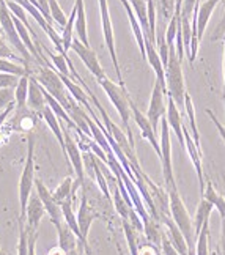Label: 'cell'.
<instances>
[{
  "instance_id": "6da1fadb",
  "label": "cell",
  "mask_w": 225,
  "mask_h": 255,
  "mask_svg": "<svg viewBox=\"0 0 225 255\" xmlns=\"http://www.w3.org/2000/svg\"><path fill=\"white\" fill-rule=\"evenodd\" d=\"M98 84L103 87V90L106 92L107 96H109L111 103L113 104L116 112H118L124 129H126L128 140L134 146V137H132V131H131V126H129V120H131V115H132V112H131V96L128 92H126V87L112 82L109 77H104V79L98 81Z\"/></svg>"
},
{
  "instance_id": "7a4b0ae2",
  "label": "cell",
  "mask_w": 225,
  "mask_h": 255,
  "mask_svg": "<svg viewBox=\"0 0 225 255\" xmlns=\"http://www.w3.org/2000/svg\"><path fill=\"white\" fill-rule=\"evenodd\" d=\"M35 188V135L28 134L27 139V159L25 165L21 175V180H19V221H25V210H27V203L30 199L32 191Z\"/></svg>"
},
{
  "instance_id": "3957f363",
  "label": "cell",
  "mask_w": 225,
  "mask_h": 255,
  "mask_svg": "<svg viewBox=\"0 0 225 255\" xmlns=\"http://www.w3.org/2000/svg\"><path fill=\"white\" fill-rule=\"evenodd\" d=\"M169 194V207H170V216L173 222L178 225V229L181 230L183 237L186 238L188 243V249H195V232H194V221L191 219V216L186 210L183 199L178 192L177 186L165 189Z\"/></svg>"
},
{
  "instance_id": "277c9868",
  "label": "cell",
  "mask_w": 225,
  "mask_h": 255,
  "mask_svg": "<svg viewBox=\"0 0 225 255\" xmlns=\"http://www.w3.org/2000/svg\"><path fill=\"white\" fill-rule=\"evenodd\" d=\"M33 77L49 95L54 96L55 100L65 107V111L68 114L71 112L74 98L71 96V93H66V87H65L62 77L55 68L43 65V66H40V70H38V74Z\"/></svg>"
},
{
  "instance_id": "5b68a950",
  "label": "cell",
  "mask_w": 225,
  "mask_h": 255,
  "mask_svg": "<svg viewBox=\"0 0 225 255\" xmlns=\"http://www.w3.org/2000/svg\"><path fill=\"white\" fill-rule=\"evenodd\" d=\"M165 88H167V95L178 106V109L184 111V96L188 92L184 87L181 60L177 55V49L169 51V63L165 66Z\"/></svg>"
},
{
  "instance_id": "8992f818",
  "label": "cell",
  "mask_w": 225,
  "mask_h": 255,
  "mask_svg": "<svg viewBox=\"0 0 225 255\" xmlns=\"http://www.w3.org/2000/svg\"><path fill=\"white\" fill-rule=\"evenodd\" d=\"M0 33L6 38L8 43H11V46L16 49L17 54L24 58L27 66L30 68V60L33 58V55L28 52V49L25 47V44L22 43L21 36H19V33L16 30L13 14L6 5V0H0Z\"/></svg>"
},
{
  "instance_id": "52a82bcc",
  "label": "cell",
  "mask_w": 225,
  "mask_h": 255,
  "mask_svg": "<svg viewBox=\"0 0 225 255\" xmlns=\"http://www.w3.org/2000/svg\"><path fill=\"white\" fill-rule=\"evenodd\" d=\"M100 3V13H101V25H103V35H104V43L107 51L111 54L112 63L115 68L116 77H118V84L124 87V81L121 76V70H120V63H118V57H116V49H115V36H113V27H112V21H111V13H109V3L107 0H98Z\"/></svg>"
},
{
  "instance_id": "ba28073f",
  "label": "cell",
  "mask_w": 225,
  "mask_h": 255,
  "mask_svg": "<svg viewBox=\"0 0 225 255\" xmlns=\"http://www.w3.org/2000/svg\"><path fill=\"white\" fill-rule=\"evenodd\" d=\"M161 137H159V145H161V165H162V176L165 183V189L177 186L175 183V175L172 167V143H170V126L165 117L161 120Z\"/></svg>"
},
{
  "instance_id": "9c48e42d",
  "label": "cell",
  "mask_w": 225,
  "mask_h": 255,
  "mask_svg": "<svg viewBox=\"0 0 225 255\" xmlns=\"http://www.w3.org/2000/svg\"><path fill=\"white\" fill-rule=\"evenodd\" d=\"M165 101H167V88H165V84L156 79L150 98L148 111H146V117H148V120L156 132H158L162 117H165V114H167V104H165Z\"/></svg>"
},
{
  "instance_id": "30bf717a",
  "label": "cell",
  "mask_w": 225,
  "mask_h": 255,
  "mask_svg": "<svg viewBox=\"0 0 225 255\" xmlns=\"http://www.w3.org/2000/svg\"><path fill=\"white\" fill-rule=\"evenodd\" d=\"M76 216H77V224H79V230H81V243L84 244L87 255H90L89 233H90V227H92L93 221L98 219V213L92 208V205L89 203V197H87L85 188H82V197H81L79 211H77Z\"/></svg>"
},
{
  "instance_id": "8fae6325",
  "label": "cell",
  "mask_w": 225,
  "mask_h": 255,
  "mask_svg": "<svg viewBox=\"0 0 225 255\" xmlns=\"http://www.w3.org/2000/svg\"><path fill=\"white\" fill-rule=\"evenodd\" d=\"M71 49L77 55H79L82 63L87 66V70H89L96 77V81H101V79H104V77H107L104 70H103L101 63H100V60H98L96 52L93 51L90 46H85L84 43H81L79 38H74L73 44H71Z\"/></svg>"
},
{
  "instance_id": "7c38bea8",
  "label": "cell",
  "mask_w": 225,
  "mask_h": 255,
  "mask_svg": "<svg viewBox=\"0 0 225 255\" xmlns=\"http://www.w3.org/2000/svg\"><path fill=\"white\" fill-rule=\"evenodd\" d=\"M65 134V153H66V159L71 162V167L76 173V181L81 183L84 188L85 186V170H84V159L81 154L79 145L76 143V140L71 137V134L68 131H63Z\"/></svg>"
},
{
  "instance_id": "4fadbf2b",
  "label": "cell",
  "mask_w": 225,
  "mask_h": 255,
  "mask_svg": "<svg viewBox=\"0 0 225 255\" xmlns=\"http://www.w3.org/2000/svg\"><path fill=\"white\" fill-rule=\"evenodd\" d=\"M35 189H36V194L40 195V199H41L43 205H44L46 213L49 214V219H51V222L57 227L58 224H62V222H63V214H62V207H60V203H58V202L54 199L52 192L46 188L44 183H43L41 180L35 178Z\"/></svg>"
},
{
  "instance_id": "5bb4252c",
  "label": "cell",
  "mask_w": 225,
  "mask_h": 255,
  "mask_svg": "<svg viewBox=\"0 0 225 255\" xmlns=\"http://www.w3.org/2000/svg\"><path fill=\"white\" fill-rule=\"evenodd\" d=\"M131 112H132V119L134 122L137 123V126H139V129L142 132V137L145 140H148L150 145L154 148L156 154L161 158V145H159V139L158 135H156V131L153 129V126L148 120V117L143 115L139 109H137V106L134 104V101L131 100Z\"/></svg>"
},
{
  "instance_id": "9a60e30c",
  "label": "cell",
  "mask_w": 225,
  "mask_h": 255,
  "mask_svg": "<svg viewBox=\"0 0 225 255\" xmlns=\"http://www.w3.org/2000/svg\"><path fill=\"white\" fill-rule=\"evenodd\" d=\"M46 214V208L40 199L38 194H32L30 199L27 203V210H25V227L28 232H38L40 227V222L43 219V216Z\"/></svg>"
},
{
  "instance_id": "2e32d148",
  "label": "cell",
  "mask_w": 225,
  "mask_h": 255,
  "mask_svg": "<svg viewBox=\"0 0 225 255\" xmlns=\"http://www.w3.org/2000/svg\"><path fill=\"white\" fill-rule=\"evenodd\" d=\"M165 119L169 122L170 129L175 132L177 139L180 142V145L183 148H186V143H184V134H183V120H181V114L178 106L175 104V101L167 95V114H165Z\"/></svg>"
},
{
  "instance_id": "e0dca14e",
  "label": "cell",
  "mask_w": 225,
  "mask_h": 255,
  "mask_svg": "<svg viewBox=\"0 0 225 255\" xmlns=\"http://www.w3.org/2000/svg\"><path fill=\"white\" fill-rule=\"evenodd\" d=\"M27 106L30 107L32 111L35 112H40L47 106L46 103V98H44V92H43V87L38 84V81L35 79L33 76H30L28 79V98H27Z\"/></svg>"
},
{
  "instance_id": "ac0fdd59",
  "label": "cell",
  "mask_w": 225,
  "mask_h": 255,
  "mask_svg": "<svg viewBox=\"0 0 225 255\" xmlns=\"http://www.w3.org/2000/svg\"><path fill=\"white\" fill-rule=\"evenodd\" d=\"M219 2H221V0H205V2L200 5L199 17H197V38H199V43L202 41L205 30H207V27H208L210 17H211L214 9H216Z\"/></svg>"
},
{
  "instance_id": "d6986e66",
  "label": "cell",
  "mask_w": 225,
  "mask_h": 255,
  "mask_svg": "<svg viewBox=\"0 0 225 255\" xmlns=\"http://www.w3.org/2000/svg\"><path fill=\"white\" fill-rule=\"evenodd\" d=\"M41 117L44 119V122L47 123V126L51 128V131L54 132L57 142L60 143L62 151H63L65 158H66V153H65V134H63V129H62V126H60V119H58V117L54 114V111L49 106H46L44 109L41 111Z\"/></svg>"
},
{
  "instance_id": "ffe728a7",
  "label": "cell",
  "mask_w": 225,
  "mask_h": 255,
  "mask_svg": "<svg viewBox=\"0 0 225 255\" xmlns=\"http://www.w3.org/2000/svg\"><path fill=\"white\" fill-rule=\"evenodd\" d=\"M55 229H57V235H58V246H60L66 254L76 249L77 244L81 243L79 238L76 237V233L68 227L65 221L62 224H58Z\"/></svg>"
},
{
  "instance_id": "44dd1931",
  "label": "cell",
  "mask_w": 225,
  "mask_h": 255,
  "mask_svg": "<svg viewBox=\"0 0 225 255\" xmlns=\"http://www.w3.org/2000/svg\"><path fill=\"white\" fill-rule=\"evenodd\" d=\"M120 2L123 3V6L126 9V14H128V17H129V24H131V28H132V33L135 36L137 46H139V49H140L142 57L145 58V36H143L142 27H140L139 21H137V16H135L134 9H132V6H131V3L128 2V0H120Z\"/></svg>"
},
{
  "instance_id": "7402d4cb",
  "label": "cell",
  "mask_w": 225,
  "mask_h": 255,
  "mask_svg": "<svg viewBox=\"0 0 225 255\" xmlns=\"http://www.w3.org/2000/svg\"><path fill=\"white\" fill-rule=\"evenodd\" d=\"M76 6V32H77V38L81 40V43H84L85 46H90L89 43V35H87V17H85V5L84 0H76L74 2Z\"/></svg>"
},
{
  "instance_id": "603a6c76",
  "label": "cell",
  "mask_w": 225,
  "mask_h": 255,
  "mask_svg": "<svg viewBox=\"0 0 225 255\" xmlns=\"http://www.w3.org/2000/svg\"><path fill=\"white\" fill-rule=\"evenodd\" d=\"M143 233H145L146 240L161 249L164 232L161 230V224H159L158 219H154V218H151V216H150L148 219L143 221Z\"/></svg>"
},
{
  "instance_id": "cb8c5ba5",
  "label": "cell",
  "mask_w": 225,
  "mask_h": 255,
  "mask_svg": "<svg viewBox=\"0 0 225 255\" xmlns=\"http://www.w3.org/2000/svg\"><path fill=\"white\" fill-rule=\"evenodd\" d=\"M214 207H213V203L208 202L205 197L200 199V203H199V207H197V211H195V218H194V232H195V240H197V235L202 229V225L203 222L210 219V216L213 213Z\"/></svg>"
},
{
  "instance_id": "d4e9b609",
  "label": "cell",
  "mask_w": 225,
  "mask_h": 255,
  "mask_svg": "<svg viewBox=\"0 0 225 255\" xmlns=\"http://www.w3.org/2000/svg\"><path fill=\"white\" fill-rule=\"evenodd\" d=\"M195 255H211L210 254V219L203 222L202 229L195 240Z\"/></svg>"
},
{
  "instance_id": "484cf974",
  "label": "cell",
  "mask_w": 225,
  "mask_h": 255,
  "mask_svg": "<svg viewBox=\"0 0 225 255\" xmlns=\"http://www.w3.org/2000/svg\"><path fill=\"white\" fill-rule=\"evenodd\" d=\"M184 112L189 120V125H191L192 139H194L195 145H197V148L200 150V134L197 129V123H195V109H194V103H192V98L189 96V93H186V96H184Z\"/></svg>"
},
{
  "instance_id": "4316f807",
  "label": "cell",
  "mask_w": 225,
  "mask_h": 255,
  "mask_svg": "<svg viewBox=\"0 0 225 255\" xmlns=\"http://www.w3.org/2000/svg\"><path fill=\"white\" fill-rule=\"evenodd\" d=\"M28 79L30 76H24L19 79L17 87L14 88V104L17 111H22L27 106V98H28Z\"/></svg>"
},
{
  "instance_id": "83f0119b",
  "label": "cell",
  "mask_w": 225,
  "mask_h": 255,
  "mask_svg": "<svg viewBox=\"0 0 225 255\" xmlns=\"http://www.w3.org/2000/svg\"><path fill=\"white\" fill-rule=\"evenodd\" d=\"M0 73L14 74V76H17V77L32 76V71L28 70L27 66H22V65H19V63H14L13 60H8V58H0Z\"/></svg>"
},
{
  "instance_id": "f1b7e54d",
  "label": "cell",
  "mask_w": 225,
  "mask_h": 255,
  "mask_svg": "<svg viewBox=\"0 0 225 255\" xmlns=\"http://www.w3.org/2000/svg\"><path fill=\"white\" fill-rule=\"evenodd\" d=\"M73 184H74V180L71 178V176H66V178L57 186V189L52 191L54 199H55L58 203L65 202L66 199H74V197H73Z\"/></svg>"
},
{
  "instance_id": "f546056e",
  "label": "cell",
  "mask_w": 225,
  "mask_h": 255,
  "mask_svg": "<svg viewBox=\"0 0 225 255\" xmlns=\"http://www.w3.org/2000/svg\"><path fill=\"white\" fill-rule=\"evenodd\" d=\"M123 230H124V237H126V241H128L131 255H139V243H137V232L139 230H137L128 219H123Z\"/></svg>"
},
{
  "instance_id": "4dcf8cb0",
  "label": "cell",
  "mask_w": 225,
  "mask_h": 255,
  "mask_svg": "<svg viewBox=\"0 0 225 255\" xmlns=\"http://www.w3.org/2000/svg\"><path fill=\"white\" fill-rule=\"evenodd\" d=\"M112 200H113V207H115L116 213L121 216V219H129V214H131L132 207L124 200V197H123V194H121L118 186H116L115 191H113V199Z\"/></svg>"
},
{
  "instance_id": "1f68e13d",
  "label": "cell",
  "mask_w": 225,
  "mask_h": 255,
  "mask_svg": "<svg viewBox=\"0 0 225 255\" xmlns=\"http://www.w3.org/2000/svg\"><path fill=\"white\" fill-rule=\"evenodd\" d=\"M74 22H76V6H73V11H71L70 17H68V22L63 27V33H62V43H63V49H65L66 54L71 49V44H73V40H74V38H73Z\"/></svg>"
},
{
  "instance_id": "d6a6232c",
  "label": "cell",
  "mask_w": 225,
  "mask_h": 255,
  "mask_svg": "<svg viewBox=\"0 0 225 255\" xmlns=\"http://www.w3.org/2000/svg\"><path fill=\"white\" fill-rule=\"evenodd\" d=\"M89 158H90V162H92V167H93V172H95V178H96V181H98V186H100L101 192L106 195V199L109 200V202H112L111 192H109V186H107L106 176H104V173H103L101 169H100V162H98L96 158H95V156H92V154H89Z\"/></svg>"
},
{
  "instance_id": "836d02e7",
  "label": "cell",
  "mask_w": 225,
  "mask_h": 255,
  "mask_svg": "<svg viewBox=\"0 0 225 255\" xmlns=\"http://www.w3.org/2000/svg\"><path fill=\"white\" fill-rule=\"evenodd\" d=\"M47 3H49V13H51L52 21L57 22L60 27H65L66 22H68V17H66V14L63 13L62 6L58 5L57 0H47Z\"/></svg>"
},
{
  "instance_id": "e575fe53",
  "label": "cell",
  "mask_w": 225,
  "mask_h": 255,
  "mask_svg": "<svg viewBox=\"0 0 225 255\" xmlns=\"http://www.w3.org/2000/svg\"><path fill=\"white\" fill-rule=\"evenodd\" d=\"M17 255H28V232L25 229V222H22V221H19Z\"/></svg>"
},
{
  "instance_id": "d590c367",
  "label": "cell",
  "mask_w": 225,
  "mask_h": 255,
  "mask_svg": "<svg viewBox=\"0 0 225 255\" xmlns=\"http://www.w3.org/2000/svg\"><path fill=\"white\" fill-rule=\"evenodd\" d=\"M14 104V88H0V112Z\"/></svg>"
},
{
  "instance_id": "8d00e7d4",
  "label": "cell",
  "mask_w": 225,
  "mask_h": 255,
  "mask_svg": "<svg viewBox=\"0 0 225 255\" xmlns=\"http://www.w3.org/2000/svg\"><path fill=\"white\" fill-rule=\"evenodd\" d=\"M0 58H8V60H21V62H24V58H19L11 49H9V46L5 43V40H3V35L0 33ZM24 66H27V63L24 62ZM28 68V66H27ZM30 70V68H28Z\"/></svg>"
},
{
  "instance_id": "74e56055",
  "label": "cell",
  "mask_w": 225,
  "mask_h": 255,
  "mask_svg": "<svg viewBox=\"0 0 225 255\" xmlns=\"http://www.w3.org/2000/svg\"><path fill=\"white\" fill-rule=\"evenodd\" d=\"M158 2L161 11H162V16L170 21L173 13H175V3H177V0H154V3Z\"/></svg>"
},
{
  "instance_id": "f35d334b",
  "label": "cell",
  "mask_w": 225,
  "mask_h": 255,
  "mask_svg": "<svg viewBox=\"0 0 225 255\" xmlns=\"http://www.w3.org/2000/svg\"><path fill=\"white\" fill-rule=\"evenodd\" d=\"M19 79L14 74H8V73H0V88H16L19 84Z\"/></svg>"
},
{
  "instance_id": "ab89813d",
  "label": "cell",
  "mask_w": 225,
  "mask_h": 255,
  "mask_svg": "<svg viewBox=\"0 0 225 255\" xmlns=\"http://www.w3.org/2000/svg\"><path fill=\"white\" fill-rule=\"evenodd\" d=\"M224 35H225V11H224V16L219 21L218 27L214 28V32L211 35V40L213 41H219V40H222V38H224Z\"/></svg>"
},
{
  "instance_id": "60d3db41",
  "label": "cell",
  "mask_w": 225,
  "mask_h": 255,
  "mask_svg": "<svg viewBox=\"0 0 225 255\" xmlns=\"http://www.w3.org/2000/svg\"><path fill=\"white\" fill-rule=\"evenodd\" d=\"M36 240H38V232H28V255H36Z\"/></svg>"
},
{
  "instance_id": "b9f144b4",
  "label": "cell",
  "mask_w": 225,
  "mask_h": 255,
  "mask_svg": "<svg viewBox=\"0 0 225 255\" xmlns=\"http://www.w3.org/2000/svg\"><path fill=\"white\" fill-rule=\"evenodd\" d=\"M205 112H207V115L210 117V120L214 123V126L218 128V131H219V134H221V137H222V140L225 142V128L219 123V120L216 119V115L213 114V111H211V109H205Z\"/></svg>"
},
{
  "instance_id": "7bdbcfd3",
  "label": "cell",
  "mask_w": 225,
  "mask_h": 255,
  "mask_svg": "<svg viewBox=\"0 0 225 255\" xmlns=\"http://www.w3.org/2000/svg\"><path fill=\"white\" fill-rule=\"evenodd\" d=\"M221 255H225V219H221Z\"/></svg>"
},
{
  "instance_id": "ee69618b",
  "label": "cell",
  "mask_w": 225,
  "mask_h": 255,
  "mask_svg": "<svg viewBox=\"0 0 225 255\" xmlns=\"http://www.w3.org/2000/svg\"><path fill=\"white\" fill-rule=\"evenodd\" d=\"M85 254H87V251H85V248H84V244H82V243L77 244V248L73 249L71 252H68V255H85Z\"/></svg>"
},
{
  "instance_id": "f6af8a7d",
  "label": "cell",
  "mask_w": 225,
  "mask_h": 255,
  "mask_svg": "<svg viewBox=\"0 0 225 255\" xmlns=\"http://www.w3.org/2000/svg\"><path fill=\"white\" fill-rule=\"evenodd\" d=\"M47 255H68V254H66L60 246H57V248H52L51 251H49Z\"/></svg>"
},
{
  "instance_id": "bcb514c9",
  "label": "cell",
  "mask_w": 225,
  "mask_h": 255,
  "mask_svg": "<svg viewBox=\"0 0 225 255\" xmlns=\"http://www.w3.org/2000/svg\"><path fill=\"white\" fill-rule=\"evenodd\" d=\"M222 41H224V103H225V35L222 38Z\"/></svg>"
},
{
  "instance_id": "7dc6e473",
  "label": "cell",
  "mask_w": 225,
  "mask_h": 255,
  "mask_svg": "<svg viewBox=\"0 0 225 255\" xmlns=\"http://www.w3.org/2000/svg\"><path fill=\"white\" fill-rule=\"evenodd\" d=\"M0 255H13V254H9L8 251H5V249L0 248Z\"/></svg>"
},
{
  "instance_id": "c3c4849f",
  "label": "cell",
  "mask_w": 225,
  "mask_h": 255,
  "mask_svg": "<svg viewBox=\"0 0 225 255\" xmlns=\"http://www.w3.org/2000/svg\"><path fill=\"white\" fill-rule=\"evenodd\" d=\"M116 249H118V255H123V251L120 248V244H116Z\"/></svg>"
},
{
  "instance_id": "681fc988",
  "label": "cell",
  "mask_w": 225,
  "mask_h": 255,
  "mask_svg": "<svg viewBox=\"0 0 225 255\" xmlns=\"http://www.w3.org/2000/svg\"><path fill=\"white\" fill-rule=\"evenodd\" d=\"M224 197H225V194H224Z\"/></svg>"
},
{
  "instance_id": "f907efd6",
  "label": "cell",
  "mask_w": 225,
  "mask_h": 255,
  "mask_svg": "<svg viewBox=\"0 0 225 255\" xmlns=\"http://www.w3.org/2000/svg\"><path fill=\"white\" fill-rule=\"evenodd\" d=\"M224 104H225V103H224Z\"/></svg>"
}]
</instances>
